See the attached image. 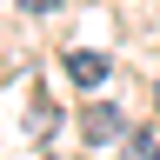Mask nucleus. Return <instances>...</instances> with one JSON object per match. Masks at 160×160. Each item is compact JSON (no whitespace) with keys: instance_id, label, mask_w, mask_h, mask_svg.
<instances>
[{"instance_id":"nucleus-4","label":"nucleus","mask_w":160,"mask_h":160,"mask_svg":"<svg viewBox=\"0 0 160 160\" xmlns=\"http://www.w3.org/2000/svg\"><path fill=\"white\" fill-rule=\"evenodd\" d=\"M27 7H33V13H53V7H60V0H27Z\"/></svg>"},{"instance_id":"nucleus-1","label":"nucleus","mask_w":160,"mask_h":160,"mask_svg":"<svg viewBox=\"0 0 160 160\" xmlns=\"http://www.w3.org/2000/svg\"><path fill=\"white\" fill-rule=\"evenodd\" d=\"M80 133H87L93 147H107V140H127V113L100 100V107H87V113H80Z\"/></svg>"},{"instance_id":"nucleus-2","label":"nucleus","mask_w":160,"mask_h":160,"mask_svg":"<svg viewBox=\"0 0 160 160\" xmlns=\"http://www.w3.org/2000/svg\"><path fill=\"white\" fill-rule=\"evenodd\" d=\"M67 80H80V87H100V80H107V60H100V53H67Z\"/></svg>"},{"instance_id":"nucleus-3","label":"nucleus","mask_w":160,"mask_h":160,"mask_svg":"<svg viewBox=\"0 0 160 160\" xmlns=\"http://www.w3.org/2000/svg\"><path fill=\"white\" fill-rule=\"evenodd\" d=\"M120 160H160V140H153V133H127Z\"/></svg>"}]
</instances>
